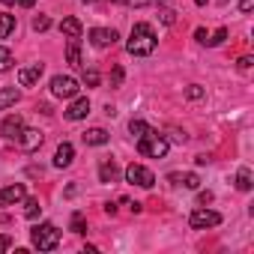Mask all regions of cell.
<instances>
[{
  "label": "cell",
  "mask_w": 254,
  "mask_h": 254,
  "mask_svg": "<svg viewBox=\"0 0 254 254\" xmlns=\"http://www.w3.org/2000/svg\"><path fill=\"white\" fill-rule=\"evenodd\" d=\"M84 144L102 147V144H108V132L105 129H90V132H84Z\"/></svg>",
  "instance_id": "cell-17"
},
{
  "label": "cell",
  "mask_w": 254,
  "mask_h": 254,
  "mask_svg": "<svg viewBox=\"0 0 254 254\" xmlns=\"http://www.w3.org/2000/svg\"><path fill=\"white\" fill-rule=\"evenodd\" d=\"M42 212V206H39V200L33 197V200H27V218H36Z\"/></svg>",
  "instance_id": "cell-28"
},
{
  "label": "cell",
  "mask_w": 254,
  "mask_h": 254,
  "mask_svg": "<svg viewBox=\"0 0 254 254\" xmlns=\"http://www.w3.org/2000/svg\"><path fill=\"white\" fill-rule=\"evenodd\" d=\"M156 51V33H153V27L150 24H135L132 27V36H129V54H135V57H147V54H153Z\"/></svg>",
  "instance_id": "cell-1"
},
{
  "label": "cell",
  "mask_w": 254,
  "mask_h": 254,
  "mask_svg": "<svg viewBox=\"0 0 254 254\" xmlns=\"http://www.w3.org/2000/svg\"><path fill=\"white\" fill-rule=\"evenodd\" d=\"M197 203H200V206L212 203V191H200V194H197Z\"/></svg>",
  "instance_id": "cell-34"
},
{
  "label": "cell",
  "mask_w": 254,
  "mask_h": 254,
  "mask_svg": "<svg viewBox=\"0 0 254 254\" xmlns=\"http://www.w3.org/2000/svg\"><path fill=\"white\" fill-rule=\"evenodd\" d=\"M186 96H189V99H203V87H197V84H191V87L186 90Z\"/></svg>",
  "instance_id": "cell-31"
},
{
  "label": "cell",
  "mask_w": 254,
  "mask_h": 254,
  "mask_svg": "<svg viewBox=\"0 0 254 254\" xmlns=\"http://www.w3.org/2000/svg\"><path fill=\"white\" fill-rule=\"evenodd\" d=\"M66 60H69V66H81V42H78V39H69V45H66Z\"/></svg>",
  "instance_id": "cell-19"
},
{
  "label": "cell",
  "mask_w": 254,
  "mask_h": 254,
  "mask_svg": "<svg viewBox=\"0 0 254 254\" xmlns=\"http://www.w3.org/2000/svg\"><path fill=\"white\" fill-rule=\"evenodd\" d=\"M48 27H51V18H45V15H42V18H33V30L42 33V30H48Z\"/></svg>",
  "instance_id": "cell-29"
},
{
  "label": "cell",
  "mask_w": 254,
  "mask_h": 254,
  "mask_svg": "<svg viewBox=\"0 0 254 254\" xmlns=\"http://www.w3.org/2000/svg\"><path fill=\"white\" fill-rule=\"evenodd\" d=\"M24 186L21 183H12V186H6V189H0V206H9V203H21L24 200Z\"/></svg>",
  "instance_id": "cell-9"
},
{
  "label": "cell",
  "mask_w": 254,
  "mask_h": 254,
  "mask_svg": "<svg viewBox=\"0 0 254 254\" xmlns=\"http://www.w3.org/2000/svg\"><path fill=\"white\" fill-rule=\"evenodd\" d=\"M84 84H87V87H99V72H96V69H87V72H84Z\"/></svg>",
  "instance_id": "cell-26"
},
{
  "label": "cell",
  "mask_w": 254,
  "mask_h": 254,
  "mask_svg": "<svg viewBox=\"0 0 254 254\" xmlns=\"http://www.w3.org/2000/svg\"><path fill=\"white\" fill-rule=\"evenodd\" d=\"M21 129H24V120H21L18 114H9V117L3 120V126H0V132H3V138H6V141H18Z\"/></svg>",
  "instance_id": "cell-8"
},
{
  "label": "cell",
  "mask_w": 254,
  "mask_h": 254,
  "mask_svg": "<svg viewBox=\"0 0 254 254\" xmlns=\"http://www.w3.org/2000/svg\"><path fill=\"white\" fill-rule=\"evenodd\" d=\"M63 114H66V120H84V117L90 114V99H87V96H78Z\"/></svg>",
  "instance_id": "cell-11"
},
{
  "label": "cell",
  "mask_w": 254,
  "mask_h": 254,
  "mask_svg": "<svg viewBox=\"0 0 254 254\" xmlns=\"http://www.w3.org/2000/svg\"><path fill=\"white\" fill-rule=\"evenodd\" d=\"M236 189H239V191H251V171H248V168H239V174H236Z\"/></svg>",
  "instance_id": "cell-20"
},
{
  "label": "cell",
  "mask_w": 254,
  "mask_h": 254,
  "mask_svg": "<svg viewBox=\"0 0 254 254\" xmlns=\"http://www.w3.org/2000/svg\"><path fill=\"white\" fill-rule=\"evenodd\" d=\"M120 84H123V69L114 66V72H111V87H120Z\"/></svg>",
  "instance_id": "cell-30"
},
{
  "label": "cell",
  "mask_w": 254,
  "mask_h": 254,
  "mask_svg": "<svg viewBox=\"0 0 254 254\" xmlns=\"http://www.w3.org/2000/svg\"><path fill=\"white\" fill-rule=\"evenodd\" d=\"M126 180L135 183V186H141V189H153V183H156L153 171H150V168H144V165H135V162L126 168Z\"/></svg>",
  "instance_id": "cell-5"
},
{
  "label": "cell",
  "mask_w": 254,
  "mask_h": 254,
  "mask_svg": "<svg viewBox=\"0 0 254 254\" xmlns=\"http://www.w3.org/2000/svg\"><path fill=\"white\" fill-rule=\"evenodd\" d=\"M81 30H84V27H81L78 18H63V21H60V33H66L69 39H81Z\"/></svg>",
  "instance_id": "cell-15"
},
{
  "label": "cell",
  "mask_w": 254,
  "mask_h": 254,
  "mask_svg": "<svg viewBox=\"0 0 254 254\" xmlns=\"http://www.w3.org/2000/svg\"><path fill=\"white\" fill-rule=\"evenodd\" d=\"M39 78H42V63H33V66H27V69L18 72V84H21V87H30V84H36Z\"/></svg>",
  "instance_id": "cell-13"
},
{
  "label": "cell",
  "mask_w": 254,
  "mask_h": 254,
  "mask_svg": "<svg viewBox=\"0 0 254 254\" xmlns=\"http://www.w3.org/2000/svg\"><path fill=\"white\" fill-rule=\"evenodd\" d=\"M129 132H132V135H138V138H144V135H150L153 129H150L144 120H132V123H129Z\"/></svg>",
  "instance_id": "cell-22"
},
{
  "label": "cell",
  "mask_w": 254,
  "mask_h": 254,
  "mask_svg": "<svg viewBox=\"0 0 254 254\" xmlns=\"http://www.w3.org/2000/svg\"><path fill=\"white\" fill-rule=\"evenodd\" d=\"M0 3H6V6H12V3H15V0H0Z\"/></svg>",
  "instance_id": "cell-39"
},
{
  "label": "cell",
  "mask_w": 254,
  "mask_h": 254,
  "mask_svg": "<svg viewBox=\"0 0 254 254\" xmlns=\"http://www.w3.org/2000/svg\"><path fill=\"white\" fill-rule=\"evenodd\" d=\"M18 99H21V93H18L15 87H3V90H0V111L9 108V105H15Z\"/></svg>",
  "instance_id": "cell-18"
},
{
  "label": "cell",
  "mask_w": 254,
  "mask_h": 254,
  "mask_svg": "<svg viewBox=\"0 0 254 254\" xmlns=\"http://www.w3.org/2000/svg\"><path fill=\"white\" fill-rule=\"evenodd\" d=\"M72 159H75V147L63 141V144L57 147V153H54V168H69Z\"/></svg>",
  "instance_id": "cell-12"
},
{
  "label": "cell",
  "mask_w": 254,
  "mask_h": 254,
  "mask_svg": "<svg viewBox=\"0 0 254 254\" xmlns=\"http://www.w3.org/2000/svg\"><path fill=\"white\" fill-rule=\"evenodd\" d=\"M15 3H18V6H24V9H30V6L36 3V0H15Z\"/></svg>",
  "instance_id": "cell-38"
},
{
  "label": "cell",
  "mask_w": 254,
  "mask_h": 254,
  "mask_svg": "<svg viewBox=\"0 0 254 254\" xmlns=\"http://www.w3.org/2000/svg\"><path fill=\"white\" fill-rule=\"evenodd\" d=\"M189 224H191L194 230H203V227H218V224H221V215H218V212H212V209H194V212L189 215Z\"/></svg>",
  "instance_id": "cell-6"
},
{
  "label": "cell",
  "mask_w": 254,
  "mask_h": 254,
  "mask_svg": "<svg viewBox=\"0 0 254 254\" xmlns=\"http://www.w3.org/2000/svg\"><path fill=\"white\" fill-rule=\"evenodd\" d=\"M84 3H108V0H84ZM111 3H129V0H111Z\"/></svg>",
  "instance_id": "cell-37"
},
{
  "label": "cell",
  "mask_w": 254,
  "mask_h": 254,
  "mask_svg": "<svg viewBox=\"0 0 254 254\" xmlns=\"http://www.w3.org/2000/svg\"><path fill=\"white\" fill-rule=\"evenodd\" d=\"M15 30V15H0V39H6Z\"/></svg>",
  "instance_id": "cell-21"
},
{
  "label": "cell",
  "mask_w": 254,
  "mask_h": 254,
  "mask_svg": "<svg viewBox=\"0 0 254 254\" xmlns=\"http://www.w3.org/2000/svg\"><path fill=\"white\" fill-rule=\"evenodd\" d=\"M251 6H254V0H239V9L242 12H251Z\"/></svg>",
  "instance_id": "cell-36"
},
{
  "label": "cell",
  "mask_w": 254,
  "mask_h": 254,
  "mask_svg": "<svg viewBox=\"0 0 254 254\" xmlns=\"http://www.w3.org/2000/svg\"><path fill=\"white\" fill-rule=\"evenodd\" d=\"M224 39H227V30L221 27V30H215L212 36H206V39H203V45H221Z\"/></svg>",
  "instance_id": "cell-24"
},
{
  "label": "cell",
  "mask_w": 254,
  "mask_h": 254,
  "mask_svg": "<svg viewBox=\"0 0 254 254\" xmlns=\"http://www.w3.org/2000/svg\"><path fill=\"white\" fill-rule=\"evenodd\" d=\"M159 18H162V24H174L177 21V12L174 9H159Z\"/></svg>",
  "instance_id": "cell-27"
},
{
  "label": "cell",
  "mask_w": 254,
  "mask_h": 254,
  "mask_svg": "<svg viewBox=\"0 0 254 254\" xmlns=\"http://www.w3.org/2000/svg\"><path fill=\"white\" fill-rule=\"evenodd\" d=\"M78 90H81V84H78L75 78H69V75H54V78H51V93H54L57 99H75Z\"/></svg>",
  "instance_id": "cell-4"
},
{
  "label": "cell",
  "mask_w": 254,
  "mask_h": 254,
  "mask_svg": "<svg viewBox=\"0 0 254 254\" xmlns=\"http://www.w3.org/2000/svg\"><path fill=\"white\" fill-rule=\"evenodd\" d=\"M72 230H75V233H87V221H84V215H81V212H75V215H72Z\"/></svg>",
  "instance_id": "cell-25"
},
{
  "label": "cell",
  "mask_w": 254,
  "mask_h": 254,
  "mask_svg": "<svg viewBox=\"0 0 254 254\" xmlns=\"http://www.w3.org/2000/svg\"><path fill=\"white\" fill-rule=\"evenodd\" d=\"M236 66H239V72H248V69L254 66V60H251V57H239V60H236Z\"/></svg>",
  "instance_id": "cell-33"
},
{
  "label": "cell",
  "mask_w": 254,
  "mask_h": 254,
  "mask_svg": "<svg viewBox=\"0 0 254 254\" xmlns=\"http://www.w3.org/2000/svg\"><path fill=\"white\" fill-rule=\"evenodd\" d=\"M165 0H129V6H159Z\"/></svg>",
  "instance_id": "cell-32"
},
{
  "label": "cell",
  "mask_w": 254,
  "mask_h": 254,
  "mask_svg": "<svg viewBox=\"0 0 254 254\" xmlns=\"http://www.w3.org/2000/svg\"><path fill=\"white\" fill-rule=\"evenodd\" d=\"M168 180H171L174 186H186V189H197V186H200L197 174H171Z\"/></svg>",
  "instance_id": "cell-16"
},
{
  "label": "cell",
  "mask_w": 254,
  "mask_h": 254,
  "mask_svg": "<svg viewBox=\"0 0 254 254\" xmlns=\"http://www.w3.org/2000/svg\"><path fill=\"white\" fill-rule=\"evenodd\" d=\"M12 63H15L12 51H9V48H0V72H9V69H12Z\"/></svg>",
  "instance_id": "cell-23"
},
{
  "label": "cell",
  "mask_w": 254,
  "mask_h": 254,
  "mask_svg": "<svg viewBox=\"0 0 254 254\" xmlns=\"http://www.w3.org/2000/svg\"><path fill=\"white\" fill-rule=\"evenodd\" d=\"M15 144H18L24 153H33V150H39V147H42V132H39V129H27V126H24Z\"/></svg>",
  "instance_id": "cell-7"
},
{
  "label": "cell",
  "mask_w": 254,
  "mask_h": 254,
  "mask_svg": "<svg viewBox=\"0 0 254 254\" xmlns=\"http://www.w3.org/2000/svg\"><path fill=\"white\" fill-rule=\"evenodd\" d=\"M30 239H33V245H36L39 251H54V248L60 245V230L45 221V224H36V227H33Z\"/></svg>",
  "instance_id": "cell-2"
},
{
  "label": "cell",
  "mask_w": 254,
  "mask_h": 254,
  "mask_svg": "<svg viewBox=\"0 0 254 254\" xmlns=\"http://www.w3.org/2000/svg\"><path fill=\"white\" fill-rule=\"evenodd\" d=\"M9 248H12V239L6 233H0V251H9Z\"/></svg>",
  "instance_id": "cell-35"
},
{
  "label": "cell",
  "mask_w": 254,
  "mask_h": 254,
  "mask_svg": "<svg viewBox=\"0 0 254 254\" xmlns=\"http://www.w3.org/2000/svg\"><path fill=\"white\" fill-rule=\"evenodd\" d=\"M138 153L147 156V159H165V156H168V141L153 129L150 135H144V138L138 141Z\"/></svg>",
  "instance_id": "cell-3"
},
{
  "label": "cell",
  "mask_w": 254,
  "mask_h": 254,
  "mask_svg": "<svg viewBox=\"0 0 254 254\" xmlns=\"http://www.w3.org/2000/svg\"><path fill=\"white\" fill-rule=\"evenodd\" d=\"M117 165H114V159H102L99 162V180L102 183H117Z\"/></svg>",
  "instance_id": "cell-14"
},
{
  "label": "cell",
  "mask_w": 254,
  "mask_h": 254,
  "mask_svg": "<svg viewBox=\"0 0 254 254\" xmlns=\"http://www.w3.org/2000/svg\"><path fill=\"white\" fill-rule=\"evenodd\" d=\"M120 36H117V30H105V27H93L90 30V42L96 45V48H105V45H114Z\"/></svg>",
  "instance_id": "cell-10"
}]
</instances>
